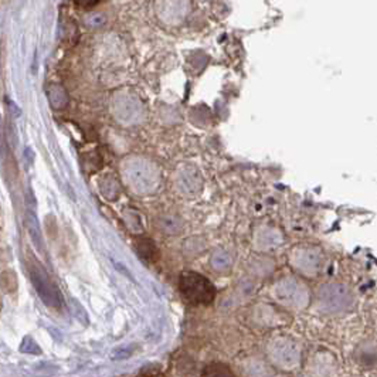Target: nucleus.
Listing matches in <instances>:
<instances>
[{"mask_svg":"<svg viewBox=\"0 0 377 377\" xmlns=\"http://www.w3.org/2000/svg\"><path fill=\"white\" fill-rule=\"evenodd\" d=\"M163 230L169 234H176L179 232V230L182 228V223L177 220V219H173V217H168L163 220V224H162Z\"/></svg>","mask_w":377,"mask_h":377,"instance_id":"obj_14","label":"nucleus"},{"mask_svg":"<svg viewBox=\"0 0 377 377\" xmlns=\"http://www.w3.org/2000/svg\"><path fill=\"white\" fill-rule=\"evenodd\" d=\"M180 294L184 301L192 305H209L216 298V288L205 275L186 271L180 275Z\"/></svg>","mask_w":377,"mask_h":377,"instance_id":"obj_4","label":"nucleus"},{"mask_svg":"<svg viewBox=\"0 0 377 377\" xmlns=\"http://www.w3.org/2000/svg\"><path fill=\"white\" fill-rule=\"evenodd\" d=\"M291 265L306 278H316L325 267L323 251L318 246L304 244L293 249L290 254Z\"/></svg>","mask_w":377,"mask_h":377,"instance_id":"obj_6","label":"nucleus"},{"mask_svg":"<svg viewBox=\"0 0 377 377\" xmlns=\"http://www.w3.org/2000/svg\"><path fill=\"white\" fill-rule=\"evenodd\" d=\"M212 265L217 271H226L230 267V257L227 256V253L219 251L212 257Z\"/></svg>","mask_w":377,"mask_h":377,"instance_id":"obj_13","label":"nucleus"},{"mask_svg":"<svg viewBox=\"0 0 377 377\" xmlns=\"http://www.w3.org/2000/svg\"><path fill=\"white\" fill-rule=\"evenodd\" d=\"M282 243V237L279 235V232L274 231V230H268L265 231L261 237H260V247L269 250V249H275Z\"/></svg>","mask_w":377,"mask_h":377,"instance_id":"obj_11","label":"nucleus"},{"mask_svg":"<svg viewBox=\"0 0 377 377\" xmlns=\"http://www.w3.org/2000/svg\"><path fill=\"white\" fill-rule=\"evenodd\" d=\"M274 298L288 309L304 311L311 304V293L305 282L294 275L282 276L272 290Z\"/></svg>","mask_w":377,"mask_h":377,"instance_id":"obj_2","label":"nucleus"},{"mask_svg":"<svg viewBox=\"0 0 377 377\" xmlns=\"http://www.w3.org/2000/svg\"><path fill=\"white\" fill-rule=\"evenodd\" d=\"M136 251L140 256V258L145 260L147 263L156 261L159 256V250L156 249L155 243L151 239H142L136 243Z\"/></svg>","mask_w":377,"mask_h":377,"instance_id":"obj_9","label":"nucleus"},{"mask_svg":"<svg viewBox=\"0 0 377 377\" xmlns=\"http://www.w3.org/2000/svg\"><path fill=\"white\" fill-rule=\"evenodd\" d=\"M355 360L366 370L377 367V342L374 339L360 342L355 349Z\"/></svg>","mask_w":377,"mask_h":377,"instance_id":"obj_8","label":"nucleus"},{"mask_svg":"<svg viewBox=\"0 0 377 377\" xmlns=\"http://www.w3.org/2000/svg\"><path fill=\"white\" fill-rule=\"evenodd\" d=\"M271 363L286 371H293L301 366L302 352L295 339L287 335H278L272 338L267 346Z\"/></svg>","mask_w":377,"mask_h":377,"instance_id":"obj_3","label":"nucleus"},{"mask_svg":"<svg viewBox=\"0 0 377 377\" xmlns=\"http://www.w3.org/2000/svg\"><path fill=\"white\" fill-rule=\"evenodd\" d=\"M22 352L24 353H40V349L37 346V343L34 341H31L30 338H26L22 343V348H20Z\"/></svg>","mask_w":377,"mask_h":377,"instance_id":"obj_15","label":"nucleus"},{"mask_svg":"<svg viewBox=\"0 0 377 377\" xmlns=\"http://www.w3.org/2000/svg\"><path fill=\"white\" fill-rule=\"evenodd\" d=\"M202 377H235V374L223 363H212L205 367Z\"/></svg>","mask_w":377,"mask_h":377,"instance_id":"obj_10","label":"nucleus"},{"mask_svg":"<svg viewBox=\"0 0 377 377\" xmlns=\"http://www.w3.org/2000/svg\"><path fill=\"white\" fill-rule=\"evenodd\" d=\"M26 265L27 271L31 279V284L34 290L37 291L38 297L41 301L53 309H60L61 308V295L59 288L56 287L52 278L47 274L41 263L31 254H27L26 257Z\"/></svg>","mask_w":377,"mask_h":377,"instance_id":"obj_5","label":"nucleus"},{"mask_svg":"<svg viewBox=\"0 0 377 377\" xmlns=\"http://www.w3.org/2000/svg\"><path fill=\"white\" fill-rule=\"evenodd\" d=\"M319 312L329 316H342L355 309L356 297L353 290L342 281H329L316 290Z\"/></svg>","mask_w":377,"mask_h":377,"instance_id":"obj_1","label":"nucleus"},{"mask_svg":"<svg viewBox=\"0 0 377 377\" xmlns=\"http://www.w3.org/2000/svg\"><path fill=\"white\" fill-rule=\"evenodd\" d=\"M312 377H339V363L329 352H318L311 360Z\"/></svg>","mask_w":377,"mask_h":377,"instance_id":"obj_7","label":"nucleus"},{"mask_svg":"<svg viewBox=\"0 0 377 377\" xmlns=\"http://www.w3.org/2000/svg\"><path fill=\"white\" fill-rule=\"evenodd\" d=\"M27 228H29V232L31 235V240L34 242L36 247L41 251L43 250V239H41V234H40V230H38L36 216L31 212L27 213Z\"/></svg>","mask_w":377,"mask_h":377,"instance_id":"obj_12","label":"nucleus"}]
</instances>
